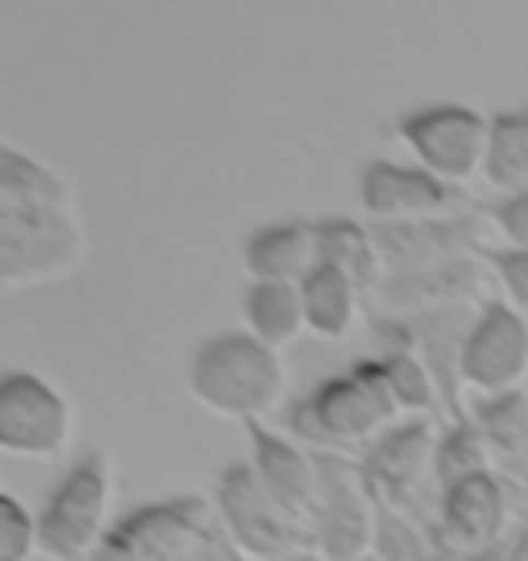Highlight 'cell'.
Returning <instances> with one entry per match:
<instances>
[{
    "mask_svg": "<svg viewBox=\"0 0 528 561\" xmlns=\"http://www.w3.org/2000/svg\"><path fill=\"white\" fill-rule=\"evenodd\" d=\"M282 434L310 450L364 455L388 425L405 421L376 355H359L343 371L318 376L314 385L282 404Z\"/></svg>",
    "mask_w": 528,
    "mask_h": 561,
    "instance_id": "1",
    "label": "cell"
},
{
    "mask_svg": "<svg viewBox=\"0 0 528 561\" xmlns=\"http://www.w3.org/2000/svg\"><path fill=\"white\" fill-rule=\"evenodd\" d=\"M91 561H248L211 500L165 495L120 512Z\"/></svg>",
    "mask_w": 528,
    "mask_h": 561,
    "instance_id": "2",
    "label": "cell"
},
{
    "mask_svg": "<svg viewBox=\"0 0 528 561\" xmlns=\"http://www.w3.org/2000/svg\"><path fill=\"white\" fill-rule=\"evenodd\" d=\"M186 392L219 417L264 421L285 404L282 351L248 331L207 334L186 359Z\"/></svg>",
    "mask_w": 528,
    "mask_h": 561,
    "instance_id": "3",
    "label": "cell"
},
{
    "mask_svg": "<svg viewBox=\"0 0 528 561\" xmlns=\"http://www.w3.org/2000/svg\"><path fill=\"white\" fill-rule=\"evenodd\" d=\"M88 240L74 207L0 203V289L18 294L58 280L83 264Z\"/></svg>",
    "mask_w": 528,
    "mask_h": 561,
    "instance_id": "4",
    "label": "cell"
},
{
    "mask_svg": "<svg viewBox=\"0 0 528 561\" xmlns=\"http://www.w3.org/2000/svg\"><path fill=\"white\" fill-rule=\"evenodd\" d=\"M112 458L83 450L37 508V549L54 561H91L112 528Z\"/></svg>",
    "mask_w": 528,
    "mask_h": 561,
    "instance_id": "5",
    "label": "cell"
},
{
    "mask_svg": "<svg viewBox=\"0 0 528 561\" xmlns=\"http://www.w3.org/2000/svg\"><path fill=\"white\" fill-rule=\"evenodd\" d=\"M215 512L248 561H285L310 549V528L261 483L252 462H228L215 474Z\"/></svg>",
    "mask_w": 528,
    "mask_h": 561,
    "instance_id": "6",
    "label": "cell"
},
{
    "mask_svg": "<svg viewBox=\"0 0 528 561\" xmlns=\"http://www.w3.org/2000/svg\"><path fill=\"white\" fill-rule=\"evenodd\" d=\"M392 137L405 145L417 165L462 191V182L483 178L492 116H483L471 104H458V100H434V104L401 112L392 124Z\"/></svg>",
    "mask_w": 528,
    "mask_h": 561,
    "instance_id": "7",
    "label": "cell"
},
{
    "mask_svg": "<svg viewBox=\"0 0 528 561\" xmlns=\"http://www.w3.org/2000/svg\"><path fill=\"white\" fill-rule=\"evenodd\" d=\"M434 446H438V421L405 417L388 425L359 455L376 504L405 512L429 528H434L441 500L438 483H434Z\"/></svg>",
    "mask_w": 528,
    "mask_h": 561,
    "instance_id": "8",
    "label": "cell"
},
{
    "mask_svg": "<svg viewBox=\"0 0 528 561\" xmlns=\"http://www.w3.org/2000/svg\"><path fill=\"white\" fill-rule=\"evenodd\" d=\"M318 458V504L310 516V549L326 561H364L371 553L376 495L359 455L314 450Z\"/></svg>",
    "mask_w": 528,
    "mask_h": 561,
    "instance_id": "9",
    "label": "cell"
},
{
    "mask_svg": "<svg viewBox=\"0 0 528 561\" xmlns=\"http://www.w3.org/2000/svg\"><path fill=\"white\" fill-rule=\"evenodd\" d=\"M74 409L58 388L25 368L0 376V450L18 458H54L71 442Z\"/></svg>",
    "mask_w": 528,
    "mask_h": 561,
    "instance_id": "10",
    "label": "cell"
},
{
    "mask_svg": "<svg viewBox=\"0 0 528 561\" xmlns=\"http://www.w3.org/2000/svg\"><path fill=\"white\" fill-rule=\"evenodd\" d=\"M355 194L368 224H413V219H438L471 210L467 194L434 178L417 161L371 158L355 174Z\"/></svg>",
    "mask_w": 528,
    "mask_h": 561,
    "instance_id": "11",
    "label": "cell"
},
{
    "mask_svg": "<svg viewBox=\"0 0 528 561\" xmlns=\"http://www.w3.org/2000/svg\"><path fill=\"white\" fill-rule=\"evenodd\" d=\"M528 380V318L508 301H483L462 347V385L479 397H508Z\"/></svg>",
    "mask_w": 528,
    "mask_h": 561,
    "instance_id": "12",
    "label": "cell"
},
{
    "mask_svg": "<svg viewBox=\"0 0 528 561\" xmlns=\"http://www.w3.org/2000/svg\"><path fill=\"white\" fill-rule=\"evenodd\" d=\"M487 285H495V277L483 256H458L417 273H384L371 289V310L376 318H417L450 306H483L492 301Z\"/></svg>",
    "mask_w": 528,
    "mask_h": 561,
    "instance_id": "13",
    "label": "cell"
},
{
    "mask_svg": "<svg viewBox=\"0 0 528 561\" xmlns=\"http://www.w3.org/2000/svg\"><path fill=\"white\" fill-rule=\"evenodd\" d=\"M380 268L384 273H417L458 256H483V219L479 210H458L438 219H413V224H371Z\"/></svg>",
    "mask_w": 528,
    "mask_h": 561,
    "instance_id": "14",
    "label": "cell"
},
{
    "mask_svg": "<svg viewBox=\"0 0 528 561\" xmlns=\"http://www.w3.org/2000/svg\"><path fill=\"white\" fill-rule=\"evenodd\" d=\"M248 446H252V471L261 474V483L285 508L298 516L301 525L310 528V516H314L318 504V458L310 446L294 442L282 430H268L264 421H248L244 425Z\"/></svg>",
    "mask_w": 528,
    "mask_h": 561,
    "instance_id": "15",
    "label": "cell"
},
{
    "mask_svg": "<svg viewBox=\"0 0 528 561\" xmlns=\"http://www.w3.org/2000/svg\"><path fill=\"white\" fill-rule=\"evenodd\" d=\"M248 280H285L301 285L318 268V228L306 215H289L277 224H261L248 231L240 248Z\"/></svg>",
    "mask_w": 528,
    "mask_h": 561,
    "instance_id": "16",
    "label": "cell"
},
{
    "mask_svg": "<svg viewBox=\"0 0 528 561\" xmlns=\"http://www.w3.org/2000/svg\"><path fill=\"white\" fill-rule=\"evenodd\" d=\"M471 421L492 450L495 474L516 488H528V388L508 397H479Z\"/></svg>",
    "mask_w": 528,
    "mask_h": 561,
    "instance_id": "17",
    "label": "cell"
},
{
    "mask_svg": "<svg viewBox=\"0 0 528 561\" xmlns=\"http://www.w3.org/2000/svg\"><path fill=\"white\" fill-rule=\"evenodd\" d=\"M298 289H301V310H306V331L318 334V339H331V343L352 334L359 306L368 298L347 273H338L335 264H318Z\"/></svg>",
    "mask_w": 528,
    "mask_h": 561,
    "instance_id": "18",
    "label": "cell"
},
{
    "mask_svg": "<svg viewBox=\"0 0 528 561\" xmlns=\"http://www.w3.org/2000/svg\"><path fill=\"white\" fill-rule=\"evenodd\" d=\"M314 228H318V264H335L338 273H347L371 298V289L384 277L371 224L352 219V215H322V219H314Z\"/></svg>",
    "mask_w": 528,
    "mask_h": 561,
    "instance_id": "19",
    "label": "cell"
},
{
    "mask_svg": "<svg viewBox=\"0 0 528 561\" xmlns=\"http://www.w3.org/2000/svg\"><path fill=\"white\" fill-rule=\"evenodd\" d=\"M244 331L256 334L264 347L282 351L306 331V310H301V289L285 280H248L244 298Z\"/></svg>",
    "mask_w": 528,
    "mask_h": 561,
    "instance_id": "20",
    "label": "cell"
},
{
    "mask_svg": "<svg viewBox=\"0 0 528 561\" xmlns=\"http://www.w3.org/2000/svg\"><path fill=\"white\" fill-rule=\"evenodd\" d=\"M483 182L495 191V198L528 191V100L516 107L492 112V140H487Z\"/></svg>",
    "mask_w": 528,
    "mask_h": 561,
    "instance_id": "21",
    "label": "cell"
},
{
    "mask_svg": "<svg viewBox=\"0 0 528 561\" xmlns=\"http://www.w3.org/2000/svg\"><path fill=\"white\" fill-rule=\"evenodd\" d=\"M0 203H54L74 207L71 182L18 145H0Z\"/></svg>",
    "mask_w": 528,
    "mask_h": 561,
    "instance_id": "22",
    "label": "cell"
},
{
    "mask_svg": "<svg viewBox=\"0 0 528 561\" xmlns=\"http://www.w3.org/2000/svg\"><path fill=\"white\" fill-rule=\"evenodd\" d=\"M492 471V450H487V442H483L475 421H446L438 430V446H434V483H438V495L458 488V483H467V479H479V474Z\"/></svg>",
    "mask_w": 528,
    "mask_h": 561,
    "instance_id": "23",
    "label": "cell"
},
{
    "mask_svg": "<svg viewBox=\"0 0 528 561\" xmlns=\"http://www.w3.org/2000/svg\"><path fill=\"white\" fill-rule=\"evenodd\" d=\"M371 558L376 561H434V537H429V525L413 520V516H405V512L376 504Z\"/></svg>",
    "mask_w": 528,
    "mask_h": 561,
    "instance_id": "24",
    "label": "cell"
},
{
    "mask_svg": "<svg viewBox=\"0 0 528 561\" xmlns=\"http://www.w3.org/2000/svg\"><path fill=\"white\" fill-rule=\"evenodd\" d=\"M37 512H30L18 495H0V561H34Z\"/></svg>",
    "mask_w": 528,
    "mask_h": 561,
    "instance_id": "25",
    "label": "cell"
},
{
    "mask_svg": "<svg viewBox=\"0 0 528 561\" xmlns=\"http://www.w3.org/2000/svg\"><path fill=\"white\" fill-rule=\"evenodd\" d=\"M483 261L492 268L495 285L504 289V301L516 306L520 314H528V248H512V244L487 248Z\"/></svg>",
    "mask_w": 528,
    "mask_h": 561,
    "instance_id": "26",
    "label": "cell"
},
{
    "mask_svg": "<svg viewBox=\"0 0 528 561\" xmlns=\"http://www.w3.org/2000/svg\"><path fill=\"white\" fill-rule=\"evenodd\" d=\"M483 215H487V219H492V228L504 236V244L528 248V191L508 194V198H495Z\"/></svg>",
    "mask_w": 528,
    "mask_h": 561,
    "instance_id": "27",
    "label": "cell"
},
{
    "mask_svg": "<svg viewBox=\"0 0 528 561\" xmlns=\"http://www.w3.org/2000/svg\"><path fill=\"white\" fill-rule=\"evenodd\" d=\"M285 561H326V558H318V553H298V558H285Z\"/></svg>",
    "mask_w": 528,
    "mask_h": 561,
    "instance_id": "28",
    "label": "cell"
}]
</instances>
